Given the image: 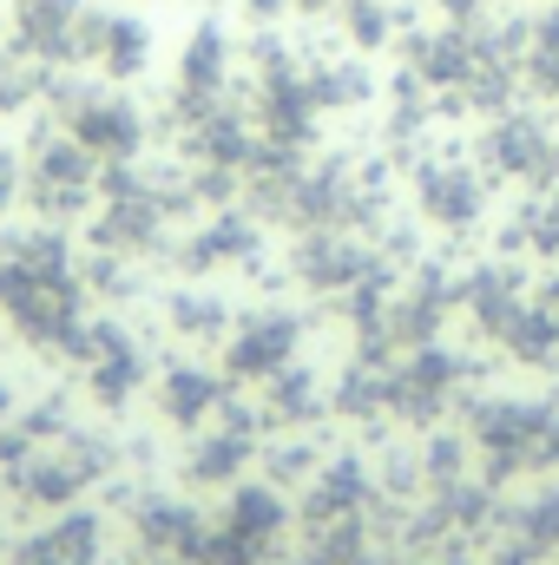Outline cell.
Returning <instances> with one entry per match:
<instances>
[{
	"mask_svg": "<svg viewBox=\"0 0 559 565\" xmlns=\"http://www.w3.org/2000/svg\"><path fill=\"white\" fill-rule=\"evenodd\" d=\"M0 309L27 342H73L80 335V282L73 257L53 231L0 244Z\"/></svg>",
	"mask_w": 559,
	"mask_h": 565,
	"instance_id": "6da1fadb",
	"label": "cell"
},
{
	"mask_svg": "<svg viewBox=\"0 0 559 565\" xmlns=\"http://www.w3.org/2000/svg\"><path fill=\"white\" fill-rule=\"evenodd\" d=\"M46 86H53V99L66 106L60 119H66V132L86 145L99 164H126V158H139V145H145V113L113 86V93H80V86H66V79H53L46 73Z\"/></svg>",
	"mask_w": 559,
	"mask_h": 565,
	"instance_id": "7a4b0ae2",
	"label": "cell"
},
{
	"mask_svg": "<svg viewBox=\"0 0 559 565\" xmlns=\"http://www.w3.org/2000/svg\"><path fill=\"white\" fill-rule=\"evenodd\" d=\"M73 53H80V66L106 73V86H133V79L151 73L158 40H151V20L126 13V7H93L86 0L80 33H73Z\"/></svg>",
	"mask_w": 559,
	"mask_h": 565,
	"instance_id": "3957f363",
	"label": "cell"
},
{
	"mask_svg": "<svg viewBox=\"0 0 559 565\" xmlns=\"http://www.w3.org/2000/svg\"><path fill=\"white\" fill-rule=\"evenodd\" d=\"M99 191V158L73 132H40L33 139V164H27V198L40 217H73L86 211V198Z\"/></svg>",
	"mask_w": 559,
	"mask_h": 565,
	"instance_id": "277c9868",
	"label": "cell"
},
{
	"mask_svg": "<svg viewBox=\"0 0 559 565\" xmlns=\"http://www.w3.org/2000/svg\"><path fill=\"white\" fill-rule=\"evenodd\" d=\"M80 13H86V0H7V40H13V53H27L33 66L73 73V66H80V53H73Z\"/></svg>",
	"mask_w": 559,
	"mask_h": 565,
	"instance_id": "5b68a950",
	"label": "cell"
},
{
	"mask_svg": "<svg viewBox=\"0 0 559 565\" xmlns=\"http://www.w3.org/2000/svg\"><path fill=\"white\" fill-rule=\"evenodd\" d=\"M402 46H409V73L421 86H467L474 66H481V40L467 26H454V20L434 26V33H409Z\"/></svg>",
	"mask_w": 559,
	"mask_h": 565,
	"instance_id": "8992f818",
	"label": "cell"
},
{
	"mask_svg": "<svg viewBox=\"0 0 559 565\" xmlns=\"http://www.w3.org/2000/svg\"><path fill=\"white\" fill-rule=\"evenodd\" d=\"M231 60H238L231 33H224L218 20H198V26L184 33V46H178V93H191V99H224Z\"/></svg>",
	"mask_w": 559,
	"mask_h": 565,
	"instance_id": "52a82bcc",
	"label": "cell"
},
{
	"mask_svg": "<svg viewBox=\"0 0 559 565\" xmlns=\"http://www.w3.org/2000/svg\"><path fill=\"white\" fill-rule=\"evenodd\" d=\"M289 349H296V316L264 309V316H244V329L231 335V355H224V362H231V375L264 382V375H283Z\"/></svg>",
	"mask_w": 559,
	"mask_h": 565,
	"instance_id": "ba28073f",
	"label": "cell"
},
{
	"mask_svg": "<svg viewBox=\"0 0 559 565\" xmlns=\"http://www.w3.org/2000/svg\"><path fill=\"white\" fill-rule=\"evenodd\" d=\"M421 211L434 217V224H474L481 217V178L467 171V164H447V158H434V164H421Z\"/></svg>",
	"mask_w": 559,
	"mask_h": 565,
	"instance_id": "9c48e42d",
	"label": "cell"
},
{
	"mask_svg": "<svg viewBox=\"0 0 559 565\" xmlns=\"http://www.w3.org/2000/svg\"><path fill=\"white\" fill-rule=\"evenodd\" d=\"M481 158H487L494 171H507V178H527V171H540V164L553 158V139H547V126H534L527 113H507V119L487 126Z\"/></svg>",
	"mask_w": 559,
	"mask_h": 565,
	"instance_id": "30bf717a",
	"label": "cell"
},
{
	"mask_svg": "<svg viewBox=\"0 0 559 565\" xmlns=\"http://www.w3.org/2000/svg\"><path fill=\"white\" fill-rule=\"evenodd\" d=\"M99 553V526L93 520H60V526H46L33 546H27V565H93Z\"/></svg>",
	"mask_w": 559,
	"mask_h": 565,
	"instance_id": "8fae6325",
	"label": "cell"
},
{
	"mask_svg": "<svg viewBox=\"0 0 559 565\" xmlns=\"http://www.w3.org/2000/svg\"><path fill=\"white\" fill-rule=\"evenodd\" d=\"M211 408H218V382L204 369H171L165 375V415L178 427H198Z\"/></svg>",
	"mask_w": 559,
	"mask_h": 565,
	"instance_id": "7c38bea8",
	"label": "cell"
},
{
	"mask_svg": "<svg viewBox=\"0 0 559 565\" xmlns=\"http://www.w3.org/2000/svg\"><path fill=\"white\" fill-rule=\"evenodd\" d=\"M277 526H283L277 493H264V487H244V493L231 500V540H238V546H251V553H257V546H264Z\"/></svg>",
	"mask_w": 559,
	"mask_h": 565,
	"instance_id": "4fadbf2b",
	"label": "cell"
},
{
	"mask_svg": "<svg viewBox=\"0 0 559 565\" xmlns=\"http://www.w3.org/2000/svg\"><path fill=\"white\" fill-rule=\"evenodd\" d=\"M40 93H46V66H33L27 53L7 46V53H0V119L20 113V106H33Z\"/></svg>",
	"mask_w": 559,
	"mask_h": 565,
	"instance_id": "5bb4252c",
	"label": "cell"
},
{
	"mask_svg": "<svg viewBox=\"0 0 559 565\" xmlns=\"http://www.w3.org/2000/svg\"><path fill=\"white\" fill-rule=\"evenodd\" d=\"M303 264H309V270H303L309 282H349L356 277V250H342V244H329V237H323V244H303Z\"/></svg>",
	"mask_w": 559,
	"mask_h": 565,
	"instance_id": "9a60e30c",
	"label": "cell"
},
{
	"mask_svg": "<svg viewBox=\"0 0 559 565\" xmlns=\"http://www.w3.org/2000/svg\"><path fill=\"white\" fill-rule=\"evenodd\" d=\"M238 460H244L238 440H204L198 447V480H224V473H238Z\"/></svg>",
	"mask_w": 559,
	"mask_h": 565,
	"instance_id": "2e32d148",
	"label": "cell"
},
{
	"mask_svg": "<svg viewBox=\"0 0 559 565\" xmlns=\"http://www.w3.org/2000/svg\"><path fill=\"white\" fill-rule=\"evenodd\" d=\"M20 191H27V164H20V158H13V151L0 145V211H7V204H13Z\"/></svg>",
	"mask_w": 559,
	"mask_h": 565,
	"instance_id": "e0dca14e",
	"label": "cell"
},
{
	"mask_svg": "<svg viewBox=\"0 0 559 565\" xmlns=\"http://www.w3.org/2000/svg\"><path fill=\"white\" fill-rule=\"evenodd\" d=\"M428 7H441L447 20H474L481 7H494V0H428Z\"/></svg>",
	"mask_w": 559,
	"mask_h": 565,
	"instance_id": "ac0fdd59",
	"label": "cell"
},
{
	"mask_svg": "<svg viewBox=\"0 0 559 565\" xmlns=\"http://www.w3.org/2000/svg\"><path fill=\"white\" fill-rule=\"evenodd\" d=\"M244 13H251V20H283L289 0H244Z\"/></svg>",
	"mask_w": 559,
	"mask_h": 565,
	"instance_id": "d6986e66",
	"label": "cell"
},
{
	"mask_svg": "<svg viewBox=\"0 0 559 565\" xmlns=\"http://www.w3.org/2000/svg\"><path fill=\"white\" fill-rule=\"evenodd\" d=\"M547 164H553V171H559V145H553V158H547Z\"/></svg>",
	"mask_w": 559,
	"mask_h": 565,
	"instance_id": "ffe728a7",
	"label": "cell"
},
{
	"mask_svg": "<svg viewBox=\"0 0 559 565\" xmlns=\"http://www.w3.org/2000/svg\"><path fill=\"white\" fill-rule=\"evenodd\" d=\"M0 408H7V388H0Z\"/></svg>",
	"mask_w": 559,
	"mask_h": 565,
	"instance_id": "44dd1931",
	"label": "cell"
}]
</instances>
